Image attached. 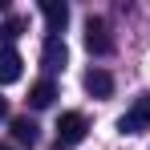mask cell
Masks as SVG:
<instances>
[{
    "label": "cell",
    "instance_id": "cell-10",
    "mask_svg": "<svg viewBox=\"0 0 150 150\" xmlns=\"http://www.w3.org/2000/svg\"><path fill=\"white\" fill-rule=\"evenodd\" d=\"M21 33H25V21H21V16H8V21L0 25V41H4V45H12Z\"/></svg>",
    "mask_w": 150,
    "mask_h": 150
},
{
    "label": "cell",
    "instance_id": "cell-7",
    "mask_svg": "<svg viewBox=\"0 0 150 150\" xmlns=\"http://www.w3.org/2000/svg\"><path fill=\"white\" fill-rule=\"evenodd\" d=\"M85 93L89 98H110L114 93V77L105 73V69H89L85 73Z\"/></svg>",
    "mask_w": 150,
    "mask_h": 150
},
{
    "label": "cell",
    "instance_id": "cell-11",
    "mask_svg": "<svg viewBox=\"0 0 150 150\" xmlns=\"http://www.w3.org/2000/svg\"><path fill=\"white\" fill-rule=\"evenodd\" d=\"M0 118H8V101L4 98H0Z\"/></svg>",
    "mask_w": 150,
    "mask_h": 150
},
{
    "label": "cell",
    "instance_id": "cell-8",
    "mask_svg": "<svg viewBox=\"0 0 150 150\" xmlns=\"http://www.w3.org/2000/svg\"><path fill=\"white\" fill-rule=\"evenodd\" d=\"M12 138H16L21 146H37V138H41V126L33 122V118H12Z\"/></svg>",
    "mask_w": 150,
    "mask_h": 150
},
{
    "label": "cell",
    "instance_id": "cell-12",
    "mask_svg": "<svg viewBox=\"0 0 150 150\" xmlns=\"http://www.w3.org/2000/svg\"><path fill=\"white\" fill-rule=\"evenodd\" d=\"M0 150H12V146H0Z\"/></svg>",
    "mask_w": 150,
    "mask_h": 150
},
{
    "label": "cell",
    "instance_id": "cell-3",
    "mask_svg": "<svg viewBox=\"0 0 150 150\" xmlns=\"http://www.w3.org/2000/svg\"><path fill=\"white\" fill-rule=\"evenodd\" d=\"M146 126H150V98H138L134 110L118 118V130H122V134H142Z\"/></svg>",
    "mask_w": 150,
    "mask_h": 150
},
{
    "label": "cell",
    "instance_id": "cell-4",
    "mask_svg": "<svg viewBox=\"0 0 150 150\" xmlns=\"http://www.w3.org/2000/svg\"><path fill=\"white\" fill-rule=\"evenodd\" d=\"M41 61H45V69L57 73V69H65V61H69V49H65V41L61 37H45V49H41Z\"/></svg>",
    "mask_w": 150,
    "mask_h": 150
},
{
    "label": "cell",
    "instance_id": "cell-5",
    "mask_svg": "<svg viewBox=\"0 0 150 150\" xmlns=\"http://www.w3.org/2000/svg\"><path fill=\"white\" fill-rule=\"evenodd\" d=\"M41 12H45V25H49V37H57L65 21H69V4H61V0H41Z\"/></svg>",
    "mask_w": 150,
    "mask_h": 150
},
{
    "label": "cell",
    "instance_id": "cell-2",
    "mask_svg": "<svg viewBox=\"0 0 150 150\" xmlns=\"http://www.w3.org/2000/svg\"><path fill=\"white\" fill-rule=\"evenodd\" d=\"M85 49L98 53V57L114 53V37L105 33V21H101V16H89V21H85Z\"/></svg>",
    "mask_w": 150,
    "mask_h": 150
},
{
    "label": "cell",
    "instance_id": "cell-1",
    "mask_svg": "<svg viewBox=\"0 0 150 150\" xmlns=\"http://www.w3.org/2000/svg\"><path fill=\"white\" fill-rule=\"evenodd\" d=\"M85 130H89V122H85V114H61V122H57V146H73V142H81L85 138Z\"/></svg>",
    "mask_w": 150,
    "mask_h": 150
},
{
    "label": "cell",
    "instance_id": "cell-6",
    "mask_svg": "<svg viewBox=\"0 0 150 150\" xmlns=\"http://www.w3.org/2000/svg\"><path fill=\"white\" fill-rule=\"evenodd\" d=\"M21 53L16 49H0V85H12V81H21Z\"/></svg>",
    "mask_w": 150,
    "mask_h": 150
},
{
    "label": "cell",
    "instance_id": "cell-9",
    "mask_svg": "<svg viewBox=\"0 0 150 150\" xmlns=\"http://www.w3.org/2000/svg\"><path fill=\"white\" fill-rule=\"evenodd\" d=\"M53 98H57V85H53V81H37V85L28 89V105H33V110H49Z\"/></svg>",
    "mask_w": 150,
    "mask_h": 150
}]
</instances>
